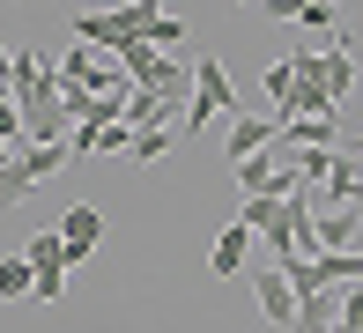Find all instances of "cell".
<instances>
[{
  "mask_svg": "<svg viewBox=\"0 0 363 333\" xmlns=\"http://www.w3.org/2000/svg\"><path fill=\"white\" fill-rule=\"evenodd\" d=\"M30 193V178H23V163H0V208H15V200Z\"/></svg>",
  "mask_w": 363,
  "mask_h": 333,
  "instance_id": "cell-17",
  "label": "cell"
},
{
  "mask_svg": "<svg viewBox=\"0 0 363 333\" xmlns=\"http://www.w3.org/2000/svg\"><path fill=\"white\" fill-rule=\"evenodd\" d=\"M267 96H274V126H282L289 104H296V60H274L267 67Z\"/></svg>",
  "mask_w": 363,
  "mask_h": 333,
  "instance_id": "cell-13",
  "label": "cell"
},
{
  "mask_svg": "<svg viewBox=\"0 0 363 333\" xmlns=\"http://www.w3.org/2000/svg\"><path fill=\"white\" fill-rule=\"evenodd\" d=\"M230 163H252V156H267L274 148V119H252V111H238V119H230Z\"/></svg>",
  "mask_w": 363,
  "mask_h": 333,
  "instance_id": "cell-5",
  "label": "cell"
},
{
  "mask_svg": "<svg viewBox=\"0 0 363 333\" xmlns=\"http://www.w3.org/2000/svg\"><path fill=\"white\" fill-rule=\"evenodd\" d=\"M148 45H156V52H178V45H186V23H178L171 8H163V23L148 30Z\"/></svg>",
  "mask_w": 363,
  "mask_h": 333,
  "instance_id": "cell-15",
  "label": "cell"
},
{
  "mask_svg": "<svg viewBox=\"0 0 363 333\" xmlns=\"http://www.w3.org/2000/svg\"><path fill=\"white\" fill-rule=\"evenodd\" d=\"M311 274H319L326 289H356L363 281V252H311Z\"/></svg>",
  "mask_w": 363,
  "mask_h": 333,
  "instance_id": "cell-11",
  "label": "cell"
},
{
  "mask_svg": "<svg viewBox=\"0 0 363 333\" xmlns=\"http://www.w3.org/2000/svg\"><path fill=\"white\" fill-rule=\"evenodd\" d=\"M252 304H259V319H267V326H296V289H289V274H282V266H259Z\"/></svg>",
  "mask_w": 363,
  "mask_h": 333,
  "instance_id": "cell-3",
  "label": "cell"
},
{
  "mask_svg": "<svg viewBox=\"0 0 363 333\" xmlns=\"http://www.w3.org/2000/svg\"><path fill=\"white\" fill-rule=\"evenodd\" d=\"M171 148H178V133H134V163H156Z\"/></svg>",
  "mask_w": 363,
  "mask_h": 333,
  "instance_id": "cell-16",
  "label": "cell"
},
{
  "mask_svg": "<svg viewBox=\"0 0 363 333\" xmlns=\"http://www.w3.org/2000/svg\"><path fill=\"white\" fill-rule=\"evenodd\" d=\"M334 326H341V289H319V296L296 304V326L289 333H334Z\"/></svg>",
  "mask_w": 363,
  "mask_h": 333,
  "instance_id": "cell-10",
  "label": "cell"
},
{
  "mask_svg": "<svg viewBox=\"0 0 363 333\" xmlns=\"http://www.w3.org/2000/svg\"><path fill=\"white\" fill-rule=\"evenodd\" d=\"M245 252H252V230H245V222H230L223 237H216V252H208V274H216V281H230V274L245 266Z\"/></svg>",
  "mask_w": 363,
  "mask_h": 333,
  "instance_id": "cell-9",
  "label": "cell"
},
{
  "mask_svg": "<svg viewBox=\"0 0 363 333\" xmlns=\"http://www.w3.org/2000/svg\"><path fill=\"white\" fill-rule=\"evenodd\" d=\"M238 222L252 230V237H267V230H282V200H245V208H238Z\"/></svg>",
  "mask_w": 363,
  "mask_h": 333,
  "instance_id": "cell-14",
  "label": "cell"
},
{
  "mask_svg": "<svg viewBox=\"0 0 363 333\" xmlns=\"http://www.w3.org/2000/svg\"><path fill=\"white\" fill-rule=\"evenodd\" d=\"M0 81H15V52H8V45H0Z\"/></svg>",
  "mask_w": 363,
  "mask_h": 333,
  "instance_id": "cell-19",
  "label": "cell"
},
{
  "mask_svg": "<svg viewBox=\"0 0 363 333\" xmlns=\"http://www.w3.org/2000/svg\"><path fill=\"white\" fill-rule=\"evenodd\" d=\"M15 156H23V148H15V141H0V163H15Z\"/></svg>",
  "mask_w": 363,
  "mask_h": 333,
  "instance_id": "cell-20",
  "label": "cell"
},
{
  "mask_svg": "<svg viewBox=\"0 0 363 333\" xmlns=\"http://www.w3.org/2000/svg\"><path fill=\"white\" fill-rule=\"evenodd\" d=\"M349 148H356V156H363V141H349Z\"/></svg>",
  "mask_w": 363,
  "mask_h": 333,
  "instance_id": "cell-22",
  "label": "cell"
},
{
  "mask_svg": "<svg viewBox=\"0 0 363 333\" xmlns=\"http://www.w3.org/2000/svg\"><path fill=\"white\" fill-rule=\"evenodd\" d=\"M230 8H252V0H230ZM259 8H267V0H259Z\"/></svg>",
  "mask_w": 363,
  "mask_h": 333,
  "instance_id": "cell-21",
  "label": "cell"
},
{
  "mask_svg": "<svg viewBox=\"0 0 363 333\" xmlns=\"http://www.w3.org/2000/svg\"><path fill=\"white\" fill-rule=\"evenodd\" d=\"M216 119H238V81H230L223 60H193V111H186V133L216 126Z\"/></svg>",
  "mask_w": 363,
  "mask_h": 333,
  "instance_id": "cell-1",
  "label": "cell"
},
{
  "mask_svg": "<svg viewBox=\"0 0 363 333\" xmlns=\"http://www.w3.org/2000/svg\"><path fill=\"white\" fill-rule=\"evenodd\" d=\"M96 156H134V126H104V141H96Z\"/></svg>",
  "mask_w": 363,
  "mask_h": 333,
  "instance_id": "cell-18",
  "label": "cell"
},
{
  "mask_svg": "<svg viewBox=\"0 0 363 333\" xmlns=\"http://www.w3.org/2000/svg\"><path fill=\"white\" fill-rule=\"evenodd\" d=\"M23 296H38V266L23 252H8L0 259V304H23Z\"/></svg>",
  "mask_w": 363,
  "mask_h": 333,
  "instance_id": "cell-12",
  "label": "cell"
},
{
  "mask_svg": "<svg viewBox=\"0 0 363 333\" xmlns=\"http://www.w3.org/2000/svg\"><path fill=\"white\" fill-rule=\"evenodd\" d=\"M356 230H363V208H319L311 252H356Z\"/></svg>",
  "mask_w": 363,
  "mask_h": 333,
  "instance_id": "cell-6",
  "label": "cell"
},
{
  "mask_svg": "<svg viewBox=\"0 0 363 333\" xmlns=\"http://www.w3.org/2000/svg\"><path fill=\"white\" fill-rule=\"evenodd\" d=\"M319 52H326V96L341 104V96L356 89V52H349V30H341V38H326Z\"/></svg>",
  "mask_w": 363,
  "mask_h": 333,
  "instance_id": "cell-8",
  "label": "cell"
},
{
  "mask_svg": "<svg viewBox=\"0 0 363 333\" xmlns=\"http://www.w3.org/2000/svg\"><path fill=\"white\" fill-rule=\"evenodd\" d=\"M274 141H289L296 156H304V148H341V119H334V111H311V119L274 126Z\"/></svg>",
  "mask_w": 363,
  "mask_h": 333,
  "instance_id": "cell-4",
  "label": "cell"
},
{
  "mask_svg": "<svg viewBox=\"0 0 363 333\" xmlns=\"http://www.w3.org/2000/svg\"><path fill=\"white\" fill-rule=\"evenodd\" d=\"M267 23H282V30H319V45L326 38H341V8L334 0H267Z\"/></svg>",
  "mask_w": 363,
  "mask_h": 333,
  "instance_id": "cell-2",
  "label": "cell"
},
{
  "mask_svg": "<svg viewBox=\"0 0 363 333\" xmlns=\"http://www.w3.org/2000/svg\"><path fill=\"white\" fill-rule=\"evenodd\" d=\"M60 237H67V252H74V266H82V259L96 252V244H104V215L74 200V208H67V222H60Z\"/></svg>",
  "mask_w": 363,
  "mask_h": 333,
  "instance_id": "cell-7",
  "label": "cell"
}]
</instances>
